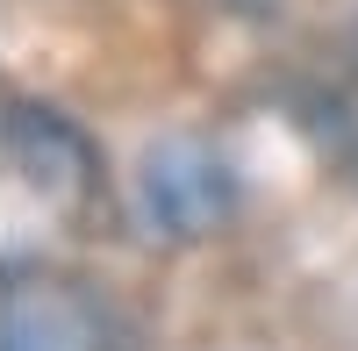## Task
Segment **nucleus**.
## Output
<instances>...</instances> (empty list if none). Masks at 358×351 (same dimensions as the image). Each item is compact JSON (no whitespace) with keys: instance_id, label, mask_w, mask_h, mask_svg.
Instances as JSON below:
<instances>
[{"instance_id":"obj_1","label":"nucleus","mask_w":358,"mask_h":351,"mask_svg":"<svg viewBox=\"0 0 358 351\" xmlns=\"http://www.w3.org/2000/svg\"><path fill=\"white\" fill-rule=\"evenodd\" d=\"M0 351H108V315L57 266H0Z\"/></svg>"},{"instance_id":"obj_3","label":"nucleus","mask_w":358,"mask_h":351,"mask_svg":"<svg viewBox=\"0 0 358 351\" xmlns=\"http://www.w3.org/2000/svg\"><path fill=\"white\" fill-rule=\"evenodd\" d=\"M236 201L229 165L194 136L151 143L136 165V215L151 222V237H208Z\"/></svg>"},{"instance_id":"obj_2","label":"nucleus","mask_w":358,"mask_h":351,"mask_svg":"<svg viewBox=\"0 0 358 351\" xmlns=\"http://www.w3.org/2000/svg\"><path fill=\"white\" fill-rule=\"evenodd\" d=\"M0 172H8V194H36L50 215H72L94 194L86 136L57 108H29V101H8V115H0Z\"/></svg>"}]
</instances>
